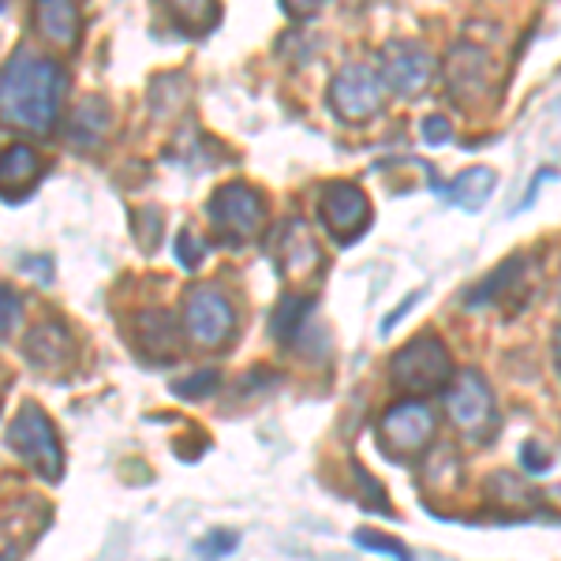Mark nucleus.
<instances>
[{"label": "nucleus", "mask_w": 561, "mask_h": 561, "mask_svg": "<svg viewBox=\"0 0 561 561\" xmlns=\"http://www.w3.org/2000/svg\"><path fill=\"white\" fill-rule=\"evenodd\" d=\"M68 76L57 60L34 57V53H15L4 65L0 79V116L4 124L31 135H49L60 121Z\"/></svg>", "instance_id": "obj_1"}, {"label": "nucleus", "mask_w": 561, "mask_h": 561, "mask_svg": "<svg viewBox=\"0 0 561 561\" xmlns=\"http://www.w3.org/2000/svg\"><path fill=\"white\" fill-rule=\"evenodd\" d=\"M4 434H8V454L20 457L45 483H60V476H65V446H60L53 420L38 404H23Z\"/></svg>", "instance_id": "obj_2"}, {"label": "nucleus", "mask_w": 561, "mask_h": 561, "mask_svg": "<svg viewBox=\"0 0 561 561\" xmlns=\"http://www.w3.org/2000/svg\"><path fill=\"white\" fill-rule=\"evenodd\" d=\"M454 378V359L446 345L434 333H415L401 352L389 359V382L401 389L404 397H427L449 386Z\"/></svg>", "instance_id": "obj_3"}, {"label": "nucleus", "mask_w": 561, "mask_h": 561, "mask_svg": "<svg viewBox=\"0 0 561 561\" xmlns=\"http://www.w3.org/2000/svg\"><path fill=\"white\" fill-rule=\"evenodd\" d=\"M434 427H438V420H434L431 404L420 397H404V401L389 404L378 420V446L393 460H412L431 446Z\"/></svg>", "instance_id": "obj_4"}, {"label": "nucleus", "mask_w": 561, "mask_h": 561, "mask_svg": "<svg viewBox=\"0 0 561 561\" xmlns=\"http://www.w3.org/2000/svg\"><path fill=\"white\" fill-rule=\"evenodd\" d=\"M446 412L454 420V427L465 434L468 442L483 446V442L494 438L497 431V404L491 386L483 382V375L476 370H465L454 382L446 386Z\"/></svg>", "instance_id": "obj_5"}, {"label": "nucleus", "mask_w": 561, "mask_h": 561, "mask_svg": "<svg viewBox=\"0 0 561 561\" xmlns=\"http://www.w3.org/2000/svg\"><path fill=\"white\" fill-rule=\"evenodd\" d=\"M442 76H446L449 102H457L460 108H476L494 94L497 65L483 45L457 42L454 49H449L446 65H442Z\"/></svg>", "instance_id": "obj_6"}, {"label": "nucleus", "mask_w": 561, "mask_h": 561, "mask_svg": "<svg viewBox=\"0 0 561 561\" xmlns=\"http://www.w3.org/2000/svg\"><path fill=\"white\" fill-rule=\"evenodd\" d=\"M184 333L195 348H221L237 333V307L214 285H198L184 296Z\"/></svg>", "instance_id": "obj_7"}, {"label": "nucleus", "mask_w": 561, "mask_h": 561, "mask_svg": "<svg viewBox=\"0 0 561 561\" xmlns=\"http://www.w3.org/2000/svg\"><path fill=\"white\" fill-rule=\"evenodd\" d=\"M206 214H210L217 232L229 243L255 240L262 232V225H266V203H262V195L251 184H243V180H232V184L217 187Z\"/></svg>", "instance_id": "obj_8"}, {"label": "nucleus", "mask_w": 561, "mask_h": 561, "mask_svg": "<svg viewBox=\"0 0 561 561\" xmlns=\"http://www.w3.org/2000/svg\"><path fill=\"white\" fill-rule=\"evenodd\" d=\"M319 225L330 232L333 243H356L367 232L370 225V203L367 195L359 192L348 180H330V184L319 187Z\"/></svg>", "instance_id": "obj_9"}, {"label": "nucleus", "mask_w": 561, "mask_h": 561, "mask_svg": "<svg viewBox=\"0 0 561 561\" xmlns=\"http://www.w3.org/2000/svg\"><path fill=\"white\" fill-rule=\"evenodd\" d=\"M386 79L370 65H348L330 83V108L348 124H364L386 102Z\"/></svg>", "instance_id": "obj_10"}, {"label": "nucleus", "mask_w": 561, "mask_h": 561, "mask_svg": "<svg viewBox=\"0 0 561 561\" xmlns=\"http://www.w3.org/2000/svg\"><path fill=\"white\" fill-rule=\"evenodd\" d=\"M378 71L397 98H420L434 79V57L415 42H389L378 53Z\"/></svg>", "instance_id": "obj_11"}, {"label": "nucleus", "mask_w": 561, "mask_h": 561, "mask_svg": "<svg viewBox=\"0 0 561 561\" xmlns=\"http://www.w3.org/2000/svg\"><path fill=\"white\" fill-rule=\"evenodd\" d=\"M23 356H26V364L38 370V375L60 382V378H68L71 367H76V337H71V330L65 322L45 319L26 333Z\"/></svg>", "instance_id": "obj_12"}, {"label": "nucleus", "mask_w": 561, "mask_h": 561, "mask_svg": "<svg viewBox=\"0 0 561 561\" xmlns=\"http://www.w3.org/2000/svg\"><path fill=\"white\" fill-rule=\"evenodd\" d=\"M322 266V251L314 243V232L307 229V221L293 217V221L280 225L277 232V270L285 274L293 285H304L319 274Z\"/></svg>", "instance_id": "obj_13"}, {"label": "nucleus", "mask_w": 561, "mask_h": 561, "mask_svg": "<svg viewBox=\"0 0 561 561\" xmlns=\"http://www.w3.org/2000/svg\"><path fill=\"white\" fill-rule=\"evenodd\" d=\"M184 337V322H176L173 314L158 311V307H150V311H142L135 319V348H139V356L147 364H173Z\"/></svg>", "instance_id": "obj_14"}, {"label": "nucleus", "mask_w": 561, "mask_h": 561, "mask_svg": "<svg viewBox=\"0 0 561 561\" xmlns=\"http://www.w3.org/2000/svg\"><path fill=\"white\" fill-rule=\"evenodd\" d=\"M42 180V158L34 147L26 142H12L0 158V192H4V203H23L26 195L38 187Z\"/></svg>", "instance_id": "obj_15"}, {"label": "nucleus", "mask_w": 561, "mask_h": 561, "mask_svg": "<svg viewBox=\"0 0 561 561\" xmlns=\"http://www.w3.org/2000/svg\"><path fill=\"white\" fill-rule=\"evenodd\" d=\"M34 31H38L53 49H76L79 4L76 0H34Z\"/></svg>", "instance_id": "obj_16"}, {"label": "nucleus", "mask_w": 561, "mask_h": 561, "mask_svg": "<svg viewBox=\"0 0 561 561\" xmlns=\"http://www.w3.org/2000/svg\"><path fill=\"white\" fill-rule=\"evenodd\" d=\"M431 187L446 198L449 206H460V210H483L486 198H491L497 187V173L491 165H472L457 180H449V184H431Z\"/></svg>", "instance_id": "obj_17"}, {"label": "nucleus", "mask_w": 561, "mask_h": 561, "mask_svg": "<svg viewBox=\"0 0 561 561\" xmlns=\"http://www.w3.org/2000/svg\"><path fill=\"white\" fill-rule=\"evenodd\" d=\"M108 131H113V108H108V102L98 94L83 98L76 113H71V128H68L71 147L94 150V147H102Z\"/></svg>", "instance_id": "obj_18"}, {"label": "nucleus", "mask_w": 561, "mask_h": 561, "mask_svg": "<svg viewBox=\"0 0 561 561\" xmlns=\"http://www.w3.org/2000/svg\"><path fill=\"white\" fill-rule=\"evenodd\" d=\"M524 274H528V259L524 255H510L494 274H486L472 293L465 296L468 307H486V304H502L505 296H520L524 288Z\"/></svg>", "instance_id": "obj_19"}, {"label": "nucleus", "mask_w": 561, "mask_h": 561, "mask_svg": "<svg viewBox=\"0 0 561 561\" xmlns=\"http://www.w3.org/2000/svg\"><path fill=\"white\" fill-rule=\"evenodd\" d=\"M158 8L165 12V20L176 26L187 38H203L210 34L217 20H221V4L217 0H158Z\"/></svg>", "instance_id": "obj_20"}, {"label": "nucleus", "mask_w": 561, "mask_h": 561, "mask_svg": "<svg viewBox=\"0 0 561 561\" xmlns=\"http://www.w3.org/2000/svg\"><path fill=\"white\" fill-rule=\"evenodd\" d=\"M311 311H314V296H300V293L280 296L277 311H274V337L280 341V345H296V341H300Z\"/></svg>", "instance_id": "obj_21"}, {"label": "nucleus", "mask_w": 561, "mask_h": 561, "mask_svg": "<svg viewBox=\"0 0 561 561\" xmlns=\"http://www.w3.org/2000/svg\"><path fill=\"white\" fill-rule=\"evenodd\" d=\"M217 386H221L217 370H195V375H187V378H176L169 389H173L180 401H203V397L217 393Z\"/></svg>", "instance_id": "obj_22"}, {"label": "nucleus", "mask_w": 561, "mask_h": 561, "mask_svg": "<svg viewBox=\"0 0 561 561\" xmlns=\"http://www.w3.org/2000/svg\"><path fill=\"white\" fill-rule=\"evenodd\" d=\"M203 259H206V240L198 237L195 229H184L176 237V262L184 270H195V266H203Z\"/></svg>", "instance_id": "obj_23"}, {"label": "nucleus", "mask_w": 561, "mask_h": 561, "mask_svg": "<svg viewBox=\"0 0 561 561\" xmlns=\"http://www.w3.org/2000/svg\"><path fill=\"white\" fill-rule=\"evenodd\" d=\"M240 547V536L237 531H210V536H203L195 542V554L210 558V554H232V550Z\"/></svg>", "instance_id": "obj_24"}, {"label": "nucleus", "mask_w": 561, "mask_h": 561, "mask_svg": "<svg viewBox=\"0 0 561 561\" xmlns=\"http://www.w3.org/2000/svg\"><path fill=\"white\" fill-rule=\"evenodd\" d=\"M520 468L528 476H542L550 468V449L542 446L539 438H531V442H524L520 446Z\"/></svg>", "instance_id": "obj_25"}, {"label": "nucleus", "mask_w": 561, "mask_h": 561, "mask_svg": "<svg viewBox=\"0 0 561 561\" xmlns=\"http://www.w3.org/2000/svg\"><path fill=\"white\" fill-rule=\"evenodd\" d=\"M356 542L364 550H375V554H389V558H409V547L404 542H397V539H389V536H370V531H356Z\"/></svg>", "instance_id": "obj_26"}, {"label": "nucleus", "mask_w": 561, "mask_h": 561, "mask_svg": "<svg viewBox=\"0 0 561 561\" xmlns=\"http://www.w3.org/2000/svg\"><path fill=\"white\" fill-rule=\"evenodd\" d=\"M420 135H423V142H431V147H442V142L454 139V124H449L442 113L438 116H423Z\"/></svg>", "instance_id": "obj_27"}, {"label": "nucleus", "mask_w": 561, "mask_h": 561, "mask_svg": "<svg viewBox=\"0 0 561 561\" xmlns=\"http://www.w3.org/2000/svg\"><path fill=\"white\" fill-rule=\"evenodd\" d=\"M0 300H4V319H0V333H4V341H12L15 325H20V311H23V304H20V296H15V288H12V285H4V293H0Z\"/></svg>", "instance_id": "obj_28"}, {"label": "nucleus", "mask_w": 561, "mask_h": 561, "mask_svg": "<svg viewBox=\"0 0 561 561\" xmlns=\"http://www.w3.org/2000/svg\"><path fill=\"white\" fill-rule=\"evenodd\" d=\"M356 479H359V486H364V505H367V510H378V513H382V517H393V505H389L386 502V494H382V486H378V483H370V479H367V472H364V468H359L356 465Z\"/></svg>", "instance_id": "obj_29"}, {"label": "nucleus", "mask_w": 561, "mask_h": 561, "mask_svg": "<svg viewBox=\"0 0 561 561\" xmlns=\"http://www.w3.org/2000/svg\"><path fill=\"white\" fill-rule=\"evenodd\" d=\"M280 8L293 23H307L322 8V0H280Z\"/></svg>", "instance_id": "obj_30"}, {"label": "nucleus", "mask_w": 561, "mask_h": 561, "mask_svg": "<svg viewBox=\"0 0 561 561\" xmlns=\"http://www.w3.org/2000/svg\"><path fill=\"white\" fill-rule=\"evenodd\" d=\"M550 352H554V367H558V375H561V322L554 325V337H550Z\"/></svg>", "instance_id": "obj_31"}, {"label": "nucleus", "mask_w": 561, "mask_h": 561, "mask_svg": "<svg viewBox=\"0 0 561 561\" xmlns=\"http://www.w3.org/2000/svg\"><path fill=\"white\" fill-rule=\"evenodd\" d=\"M341 8H345V12H364L367 0H341Z\"/></svg>", "instance_id": "obj_32"}]
</instances>
